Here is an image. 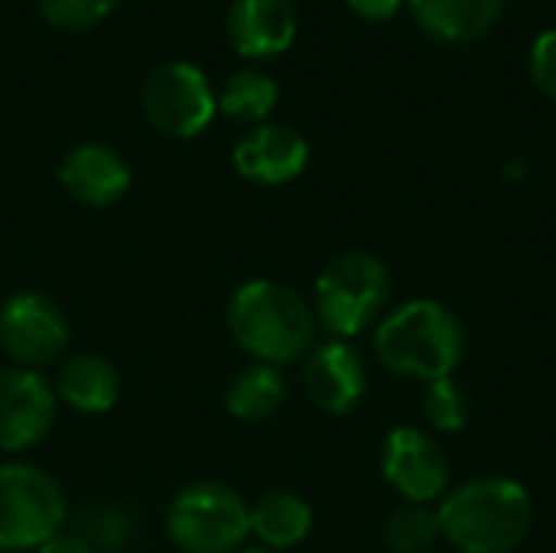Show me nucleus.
<instances>
[{"label": "nucleus", "mask_w": 556, "mask_h": 553, "mask_svg": "<svg viewBox=\"0 0 556 553\" xmlns=\"http://www.w3.org/2000/svg\"><path fill=\"white\" fill-rule=\"evenodd\" d=\"M241 553H274V551H261V548H251V551H241Z\"/></svg>", "instance_id": "nucleus-28"}, {"label": "nucleus", "mask_w": 556, "mask_h": 553, "mask_svg": "<svg viewBox=\"0 0 556 553\" xmlns=\"http://www.w3.org/2000/svg\"><path fill=\"white\" fill-rule=\"evenodd\" d=\"M287 401V378L277 365L254 362L235 375L225 391V411L241 424L270 420Z\"/></svg>", "instance_id": "nucleus-17"}, {"label": "nucleus", "mask_w": 556, "mask_h": 553, "mask_svg": "<svg viewBox=\"0 0 556 553\" xmlns=\"http://www.w3.org/2000/svg\"><path fill=\"white\" fill-rule=\"evenodd\" d=\"M140 104L147 121L160 134L176 140H189L202 134L218 108L205 72L182 59L160 62L156 68L147 72L140 85Z\"/></svg>", "instance_id": "nucleus-7"}, {"label": "nucleus", "mask_w": 556, "mask_h": 553, "mask_svg": "<svg viewBox=\"0 0 556 553\" xmlns=\"http://www.w3.org/2000/svg\"><path fill=\"white\" fill-rule=\"evenodd\" d=\"M381 476L404 502L430 505L450 489V456L427 430L394 427L381 447Z\"/></svg>", "instance_id": "nucleus-9"}, {"label": "nucleus", "mask_w": 556, "mask_h": 553, "mask_svg": "<svg viewBox=\"0 0 556 553\" xmlns=\"http://www.w3.org/2000/svg\"><path fill=\"white\" fill-rule=\"evenodd\" d=\"M388 293L391 274L384 261L368 251H345L319 274L313 313L332 339H355L381 316Z\"/></svg>", "instance_id": "nucleus-4"}, {"label": "nucleus", "mask_w": 556, "mask_h": 553, "mask_svg": "<svg viewBox=\"0 0 556 553\" xmlns=\"http://www.w3.org/2000/svg\"><path fill=\"white\" fill-rule=\"evenodd\" d=\"M443 538L463 553H511L534 525L531 492L508 476H479L443 495Z\"/></svg>", "instance_id": "nucleus-2"}, {"label": "nucleus", "mask_w": 556, "mask_h": 553, "mask_svg": "<svg viewBox=\"0 0 556 553\" xmlns=\"http://www.w3.org/2000/svg\"><path fill=\"white\" fill-rule=\"evenodd\" d=\"M62 486L26 463L0 466V551H39L65 525Z\"/></svg>", "instance_id": "nucleus-6"}, {"label": "nucleus", "mask_w": 556, "mask_h": 553, "mask_svg": "<svg viewBox=\"0 0 556 553\" xmlns=\"http://www.w3.org/2000/svg\"><path fill=\"white\" fill-rule=\"evenodd\" d=\"M277 98H280L277 81L267 72H257V68L235 72L222 85V91L215 95L222 114H228L235 121H251V124L254 121H264L277 108Z\"/></svg>", "instance_id": "nucleus-19"}, {"label": "nucleus", "mask_w": 556, "mask_h": 553, "mask_svg": "<svg viewBox=\"0 0 556 553\" xmlns=\"http://www.w3.org/2000/svg\"><path fill=\"white\" fill-rule=\"evenodd\" d=\"M117 3L121 0H39V10L52 26L88 29V26L101 23L104 16H111V10Z\"/></svg>", "instance_id": "nucleus-23"}, {"label": "nucleus", "mask_w": 556, "mask_h": 553, "mask_svg": "<svg viewBox=\"0 0 556 553\" xmlns=\"http://www.w3.org/2000/svg\"><path fill=\"white\" fill-rule=\"evenodd\" d=\"M404 0H349V7L365 20H391Z\"/></svg>", "instance_id": "nucleus-26"}, {"label": "nucleus", "mask_w": 556, "mask_h": 553, "mask_svg": "<svg viewBox=\"0 0 556 553\" xmlns=\"http://www.w3.org/2000/svg\"><path fill=\"white\" fill-rule=\"evenodd\" d=\"M508 0H410L414 20L437 39L466 42L489 33Z\"/></svg>", "instance_id": "nucleus-15"}, {"label": "nucleus", "mask_w": 556, "mask_h": 553, "mask_svg": "<svg viewBox=\"0 0 556 553\" xmlns=\"http://www.w3.org/2000/svg\"><path fill=\"white\" fill-rule=\"evenodd\" d=\"M231 339L264 365H290L316 349V313L313 306L280 280L241 284L225 310Z\"/></svg>", "instance_id": "nucleus-1"}, {"label": "nucleus", "mask_w": 556, "mask_h": 553, "mask_svg": "<svg viewBox=\"0 0 556 553\" xmlns=\"http://www.w3.org/2000/svg\"><path fill=\"white\" fill-rule=\"evenodd\" d=\"M68 345V323L59 303L46 293L23 290L3 300L0 306V349L20 368H42L52 365Z\"/></svg>", "instance_id": "nucleus-8"}, {"label": "nucleus", "mask_w": 556, "mask_h": 553, "mask_svg": "<svg viewBox=\"0 0 556 553\" xmlns=\"http://www.w3.org/2000/svg\"><path fill=\"white\" fill-rule=\"evenodd\" d=\"M55 398L78 414H104L121 398V375L101 355H78L59 368Z\"/></svg>", "instance_id": "nucleus-16"}, {"label": "nucleus", "mask_w": 556, "mask_h": 553, "mask_svg": "<svg viewBox=\"0 0 556 553\" xmlns=\"http://www.w3.org/2000/svg\"><path fill=\"white\" fill-rule=\"evenodd\" d=\"M36 553H94V548L78 531H59V535H52Z\"/></svg>", "instance_id": "nucleus-25"}, {"label": "nucleus", "mask_w": 556, "mask_h": 553, "mask_svg": "<svg viewBox=\"0 0 556 553\" xmlns=\"http://www.w3.org/2000/svg\"><path fill=\"white\" fill-rule=\"evenodd\" d=\"M440 538V515L430 505L404 502L384 521V544L394 553H427Z\"/></svg>", "instance_id": "nucleus-20"}, {"label": "nucleus", "mask_w": 556, "mask_h": 553, "mask_svg": "<svg viewBox=\"0 0 556 553\" xmlns=\"http://www.w3.org/2000/svg\"><path fill=\"white\" fill-rule=\"evenodd\" d=\"M166 531L186 553H235L251 535V508L222 482H195L173 499Z\"/></svg>", "instance_id": "nucleus-5"}, {"label": "nucleus", "mask_w": 556, "mask_h": 553, "mask_svg": "<svg viewBox=\"0 0 556 553\" xmlns=\"http://www.w3.org/2000/svg\"><path fill=\"white\" fill-rule=\"evenodd\" d=\"M225 33L244 59L280 55L296 36V7L293 0H231Z\"/></svg>", "instance_id": "nucleus-14"}, {"label": "nucleus", "mask_w": 556, "mask_h": 553, "mask_svg": "<svg viewBox=\"0 0 556 553\" xmlns=\"http://www.w3.org/2000/svg\"><path fill=\"white\" fill-rule=\"evenodd\" d=\"M505 176H508V179H521V176H525V160H511V163L505 166Z\"/></svg>", "instance_id": "nucleus-27"}, {"label": "nucleus", "mask_w": 556, "mask_h": 553, "mask_svg": "<svg viewBox=\"0 0 556 553\" xmlns=\"http://www.w3.org/2000/svg\"><path fill=\"white\" fill-rule=\"evenodd\" d=\"M235 169L261 186H283L309 163V143L287 124H257L235 143Z\"/></svg>", "instance_id": "nucleus-12"}, {"label": "nucleus", "mask_w": 556, "mask_h": 553, "mask_svg": "<svg viewBox=\"0 0 556 553\" xmlns=\"http://www.w3.org/2000/svg\"><path fill=\"white\" fill-rule=\"evenodd\" d=\"M303 385L319 411L349 414L368 391V368L345 339H329L309 352Z\"/></svg>", "instance_id": "nucleus-11"}, {"label": "nucleus", "mask_w": 556, "mask_h": 553, "mask_svg": "<svg viewBox=\"0 0 556 553\" xmlns=\"http://www.w3.org/2000/svg\"><path fill=\"white\" fill-rule=\"evenodd\" d=\"M72 531H78L94 553H121L134 541V518L114 505H94L75 518Z\"/></svg>", "instance_id": "nucleus-21"}, {"label": "nucleus", "mask_w": 556, "mask_h": 553, "mask_svg": "<svg viewBox=\"0 0 556 553\" xmlns=\"http://www.w3.org/2000/svg\"><path fill=\"white\" fill-rule=\"evenodd\" d=\"M531 78L534 85L556 101V29H547L531 46Z\"/></svg>", "instance_id": "nucleus-24"}, {"label": "nucleus", "mask_w": 556, "mask_h": 553, "mask_svg": "<svg viewBox=\"0 0 556 553\" xmlns=\"http://www.w3.org/2000/svg\"><path fill=\"white\" fill-rule=\"evenodd\" d=\"M59 183L62 189L91 209L114 205L130 189V166L124 156L104 143H78L72 147L59 163Z\"/></svg>", "instance_id": "nucleus-13"}, {"label": "nucleus", "mask_w": 556, "mask_h": 553, "mask_svg": "<svg viewBox=\"0 0 556 553\" xmlns=\"http://www.w3.org/2000/svg\"><path fill=\"white\" fill-rule=\"evenodd\" d=\"M424 417H427V424L433 430L456 433L472 417V398L453 375L440 378V381H430L427 394H424Z\"/></svg>", "instance_id": "nucleus-22"}, {"label": "nucleus", "mask_w": 556, "mask_h": 553, "mask_svg": "<svg viewBox=\"0 0 556 553\" xmlns=\"http://www.w3.org/2000/svg\"><path fill=\"white\" fill-rule=\"evenodd\" d=\"M313 531V508L293 492H270L251 508V535L270 548L287 551Z\"/></svg>", "instance_id": "nucleus-18"}, {"label": "nucleus", "mask_w": 556, "mask_h": 553, "mask_svg": "<svg viewBox=\"0 0 556 553\" xmlns=\"http://www.w3.org/2000/svg\"><path fill=\"white\" fill-rule=\"evenodd\" d=\"M378 362L414 381H440L466 355V329L440 300H410L381 319L375 332Z\"/></svg>", "instance_id": "nucleus-3"}, {"label": "nucleus", "mask_w": 556, "mask_h": 553, "mask_svg": "<svg viewBox=\"0 0 556 553\" xmlns=\"http://www.w3.org/2000/svg\"><path fill=\"white\" fill-rule=\"evenodd\" d=\"M55 388L29 368L0 372V450L23 453L42 443L55 424Z\"/></svg>", "instance_id": "nucleus-10"}]
</instances>
